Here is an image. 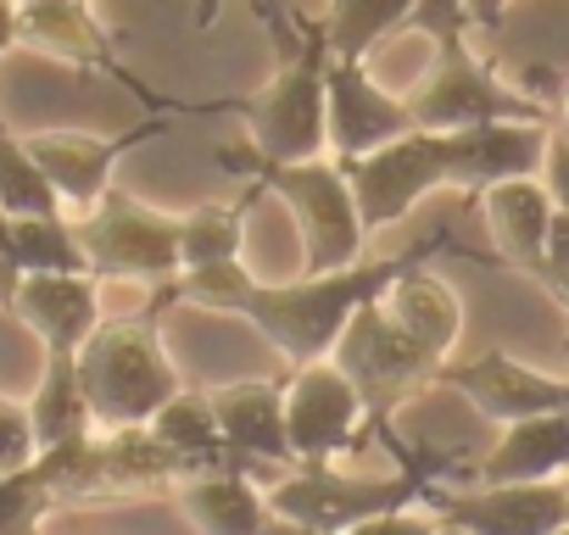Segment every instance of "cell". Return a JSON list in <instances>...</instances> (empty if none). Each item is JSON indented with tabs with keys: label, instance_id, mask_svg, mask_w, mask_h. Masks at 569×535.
Listing matches in <instances>:
<instances>
[{
	"label": "cell",
	"instance_id": "cell-1",
	"mask_svg": "<svg viewBox=\"0 0 569 535\" xmlns=\"http://www.w3.org/2000/svg\"><path fill=\"white\" fill-rule=\"evenodd\" d=\"M430 251H402V256H363L352 268H336V274H302L291 285H268L257 280L251 268L240 262H218V268H190L179 274L173 296L207 307V313H229V319H246L273 352L291 357V369L302 363H325L347 324L391 285L402 280L413 262H425Z\"/></svg>",
	"mask_w": 569,
	"mask_h": 535
},
{
	"label": "cell",
	"instance_id": "cell-2",
	"mask_svg": "<svg viewBox=\"0 0 569 535\" xmlns=\"http://www.w3.org/2000/svg\"><path fill=\"white\" fill-rule=\"evenodd\" d=\"M279 40V68L257 101H246V145L257 162H313L330 157V101H325V73H330V46L319 23L308 18H273Z\"/></svg>",
	"mask_w": 569,
	"mask_h": 535
},
{
	"label": "cell",
	"instance_id": "cell-3",
	"mask_svg": "<svg viewBox=\"0 0 569 535\" xmlns=\"http://www.w3.org/2000/svg\"><path fill=\"white\" fill-rule=\"evenodd\" d=\"M218 162L246 179L251 190H273L284 206H291L297 229H302V256H308V274H336V268H352L363 262V245H369V229H363V212H358V195H352V179L336 157H313V162H257L246 134L234 145L218 151Z\"/></svg>",
	"mask_w": 569,
	"mask_h": 535
},
{
	"label": "cell",
	"instance_id": "cell-4",
	"mask_svg": "<svg viewBox=\"0 0 569 535\" xmlns=\"http://www.w3.org/2000/svg\"><path fill=\"white\" fill-rule=\"evenodd\" d=\"M40 485L51 491L57 507H96V502H129V496H157V491H179L190 480V468L146 430V424H123V430H84L73 441H57L34 457Z\"/></svg>",
	"mask_w": 569,
	"mask_h": 535
},
{
	"label": "cell",
	"instance_id": "cell-5",
	"mask_svg": "<svg viewBox=\"0 0 569 535\" xmlns=\"http://www.w3.org/2000/svg\"><path fill=\"white\" fill-rule=\"evenodd\" d=\"M79 380L96 430L151 424L184 391L173 357L162 352L157 319H101V330L79 346Z\"/></svg>",
	"mask_w": 569,
	"mask_h": 535
},
{
	"label": "cell",
	"instance_id": "cell-6",
	"mask_svg": "<svg viewBox=\"0 0 569 535\" xmlns=\"http://www.w3.org/2000/svg\"><path fill=\"white\" fill-rule=\"evenodd\" d=\"M397 457H402V474H391V480H352L336 463H297V468H284L279 480L262 485L268 513L341 535V529H352L375 513L413 507V502H425V485L436 480L441 457H413V452H397Z\"/></svg>",
	"mask_w": 569,
	"mask_h": 535
},
{
	"label": "cell",
	"instance_id": "cell-7",
	"mask_svg": "<svg viewBox=\"0 0 569 535\" xmlns=\"http://www.w3.org/2000/svg\"><path fill=\"white\" fill-rule=\"evenodd\" d=\"M79 229V245H84V262L90 274L107 285V280H129V285H151V291H168L179 285L184 262H179V218L129 195V190H107L84 218H73Z\"/></svg>",
	"mask_w": 569,
	"mask_h": 535
},
{
	"label": "cell",
	"instance_id": "cell-8",
	"mask_svg": "<svg viewBox=\"0 0 569 535\" xmlns=\"http://www.w3.org/2000/svg\"><path fill=\"white\" fill-rule=\"evenodd\" d=\"M402 101H408V118L419 134H452V129H475V123H497V118L547 123V107L536 95L502 84L497 68L469 51V40L436 46V68Z\"/></svg>",
	"mask_w": 569,
	"mask_h": 535
},
{
	"label": "cell",
	"instance_id": "cell-9",
	"mask_svg": "<svg viewBox=\"0 0 569 535\" xmlns=\"http://www.w3.org/2000/svg\"><path fill=\"white\" fill-rule=\"evenodd\" d=\"M330 363L358 385V396H363V407H369L375 424H386L391 407H397L408 391L436 385V369H441L430 352H419V346L386 319L380 296L347 324V335H341V346L330 352Z\"/></svg>",
	"mask_w": 569,
	"mask_h": 535
},
{
	"label": "cell",
	"instance_id": "cell-10",
	"mask_svg": "<svg viewBox=\"0 0 569 535\" xmlns=\"http://www.w3.org/2000/svg\"><path fill=\"white\" fill-rule=\"evenodd\" d=\"M425 507L463 535H552L569 524V480H519V485H425Z\"/></svg>",
	"mask_w": 569,
	"mask_h": 535
},
{
	"label": "cell",
	"instance_id": "cell-11",
	"mask_svg": "<svg viewBox=\"0 0 569 535\" xmlns=\"http://www.w3.org/2000/svg\"><path fill=\"white\" fill-rule=\"evenodd\" d=\"M363 418H369V407H363L358 385L330 357L302 363L284 380V435H291L297 463H336L358 441Z\"/></svg>",
	"mask_w": 569,
	"mask_h": 535
},
{
	"label": "cell",
	"instance_id": "cell-12",
	"mask_svg": "<svg viewBox=\"0 0 569 535\" xmlns=\"http://www.w3.org/2000/svg\"><path fill=\"white\" fill-rule=\"evenodd\" d=\"M347 179H352V195H358V212H363V229H386V223H402L430 190H447V168H441V140L436 134H402L358 162H341Z\"/></svg>",
	"mask_w": 569,
	"mask_h": 535
},
{
	"label": "cell",
	"instance_id": "cell-13",
	"mask_svg": "<svg viewBox=\"0 0 569 535\" xmlns=\"http://www.w3.org/2000/svg\"><path fill=\"white\" fill-rule=\"evenodd\" d=\"M436 140H441L447 190H463V195H475V201H480L491 184H508V179H541L552 123L497 118V123L452 129V134H436Z\"/></svg>",
	"mask_w": 569,
	"mask_h": 535
},
{
	"label": "cell",
	"instance_id": "cell-14",
	"mask_svg": "<svg viewBox=\"0 0 569 535\" xmlns=\"http://www.w3.org/2000/svg\"><path fill=\"white\" fill-rule=\"evenodd\" d=\"M168 118H173V112H151L146 123H134V129H123V134H112V140H101V134H29V157H34L40 173L51 179L62 212H68V218H84V212L112 190L118 157L134 151L146 134H157Z\"/></svg>",
	"mask_w": 569,
	"mask_h": 535
},
{
	"label": "cell",
	"instance_id": "cell-15",
	"mask_svg": "<svg viewBox=\"0 0 569 535\" xmlns=\"http://www.w3.org/2000/svg\"><path fill=\"white\" fill-rule=\"evenodd\" d=\"M436 385L463 391L486 418L497 424H519V418H541V413H563L569 407V380H552L541 369L513 363L508 352H480V357H447L436 369Z\"/></svg>",
	"mask_w": 569,
	"mask_h": 535
},
{
	"label": "cell",
	"instance_id": "cell-16",
	"mask_svg": "<svg viewBox=\"0 0 569 535\" xmlns=\"http://www.w3.org/2000/svg\"><path fill=\"white\" fill-rule=\"evenodd\" d=\"M325 101H330V157L336 162H358V157L413 134L408 101L391 95L380 79H369L363 62H336L330 57Z\"/></svg>",
	"mask_w": 569,
	"mask_h": 535
},
{
	"label": "cell",
	"instance_id": "cell-17",
	"mask_svg": "<svg viewBox=\"0 0 569 535\" xmlns=\"http://www.w3.org/2000/svg\"><path fill=\"white\" fill-rule=\"evenodd\" d=\"M229 468L251 474V468H297L291 457V435H284V385L268 380H234L223 391L207 396Z\"/></svg>",
	"mask_w": 569,
	"mask_h": 535
},
{
	"label": "cell",
	"instance_id": "cell-18",
	"mask_svg": "<svg viewBox=\"0 0 569 535\" xmlns=\"http://www.w3.org/2000/svg\"><path fill=\"white\" fill-rule=\"evenodd\" d=\"M18 34L23 46L57 57V62H73V68H101L123 84H134L123 73V62L112 57V34L101 29V18L90 12V0H18ZM140 90V84H134ZM140 101H151L157 112H190L179 101H157L151 90H140Z\"/></svg>",
	"mask_w": 569,
	"mask_h": 535
},
{
	"label": "cell",
	"instance_id": "cell-19",
	"mask_svg": "<svg viewBox=\"0 0 569 535\" xmlns=\"http://www.w3.org/2000/svg\"><path fill=\"white\" fill-rule=\"evenodd\" d=\"M12 319H23L46 352H79L101 330V280L96 274H29Z\"/></svg>",
	"mask_w": 569,
	"mask_h": 535
},
{
	"label": "cell",
	"instance_id": "cell-20",
	"mask_svg": "<svg viewBox=\"0 0 569 535\" xmlns=\"http://www.w3.org/2000/svg\"><path fill=\"white\" fill-rule=\"evenodd\" d=\"M475 485H519V480H563L569 474V407L502 424L497 446L463 468Z\"/></svg>",
	"mask_w": 569,
	"mask_h": 535
},
{
	"label": "cell",
	"instance_id": "cell-21",
	"mask_svg": "<svg viewBox=\"0 0 569 535\" xmlns=\"http://www.w3.org/2000/svg\"><path fill=\"white\" fill-rule=\"evenodd\" d=\"M380 307H386V319H391L419 352H430L436 363L452 357V346H458V335H463V302H458V291H452L441 274H430V268L413 262L402 280H391V285L380 291Z\"/></svg>",
	"mask_w": 569,
	"mask_h": 535
},
{
	"label": "cell",
	"instance_id": "cell-22",
	"mask_svg": "<svg viewBox=\"0 0 569 535\" xmlns=\"http://www.w3.org/2000/svg\"><path fill=\"white\" fill-rule=\"evenodd\" d=\"M480 212H486V229L497 240V251L525 268V274L541 285V268H547V229H552V195L541 179H508V184H491L480 195Z\"/></svg>",
	"mask_w": 569,
	"mask_h": 535
},
{
	"label": "cell",
	"instance_id": "cell-23",
	"mask_svg": "<svg viewBox=\"0 0 569 535\" xmlns=\"http://www.w3.org/2000/svg\"><path fill=\"white\" fill-rule=\"evenodd\" d=\"M173 496H179L184 518H190L201 535H262V529L273 524L262 485H251V474H234V468L190 474Z\"/></svg>",
	"mask_w": 569,
	"mask_h": 535
},
{
	"label": "cell",
	"instance_id": "cell-24",
	"mask_svg": "<svg viewBox=\"0 0 569 535\" xmlns=\"http://www.w3.org/2000/svg\"><path fill=\"white\" fill-rule=\"evenodd\" d=\"M419 0H325L319 34L336 62H369V51L402 29H413Z\"/></svg>",
	"mask_w": 569,
	"mask_h": 535
},
{
	"label": "cell",
	"instance_id": "cell-25",
	"mask_svg": "<svg viewBox=\"0 0 569 535\" xmlns=\"http://www.w3.org/2000/svg\"><path fill=\"white\" fill-rule=\"evenodd\" d=\"M29 418H34L40 452L96 430V413H90V396H84V380H79V352H46V374L29 396Z\"/></svg>",
	"mask_w": 569,
	"mask_h": 535
},
{
	"label": "cell",
	"instance_id": "cell-26",
	"mask_svg": "<svg viewBox=\"0 0 569 535\" xmlns=\"http://www.w3.org/2000/svg\"><path fill=\"white\" fill-rule=\"evenodd\" d=\"M190 474H218L229 468V452H223V435H218V418H212V402L196 396V391H179L151 424H146Z\"/></svg>",
	"mask_w": 569,
	"mask_h": 535
},
{
	"label": "cell",
	"instance_id": "cell-27",
	"mask_svg": "<svg viewBox=\"0 0 569 535\" xmlns=\"http://www.w3.org/2000/svg\"><path fill=\"white\" fill-rule=\"evenodd\" d=\"M7 229H12V251H18L23 280H29V274H90L84 245H79V229H73L68 212L7 218Z\"/></svg>",
	"mask_w": 569,
	"mask_h": 535
},
{
	"label": "cell",
	"instance_id": "cell-28",
	"mask_svg": "<svg viewBox=\"0 0 569 535\" xmlns=\"http://www.w3.org/2000/svg\"><path fill=\"white\" fill-rule=\"evenodd\" d=\"M240 218L246 212L223 206V201H207V206L179 218V262H184V274H190V268L240 262V245H246V223Z\"/></svg>",
	"mask_w": 569,
	"mask_h": 535
},
{
	"label": "cell",
	"instance_id": "cell-29",
	"mask_svg": "<svg viewBox=\"0 0 569 535\" xmlns=\"http://www.w3.org/2000/svg\"><path fill=\"white\" fill-rule=\"evenodd\" d=\"M0 212L7 218H46V212H62L51 179L40 173V162L29 157V140H18L0 118Z\"/></svg>",
	"mask_w": 569,
	"mask_h": 535
},
{
	"label": "cell",
	"instance_id": "cell-30",
	"mask_svg": "<svg viewBox=\"0 0 569 535\" xmlns=\"http://www.w3.org/2000/svg\"><path fill=\"white\" fill-rule=\"evenodd\" d=\"M57 513L51 491L40 485L34 468L0 474V535H40V524Z\"/></svg>",
	"mask_w": 569,
	"mask_h": 535
},
{
	"label": "cell",
	"instance_id": "cell-31",
	"mask_svg": "<svg viewBox=\"0 0 569 535\" xmlns=\"http://www.w3.org/2000/svg\"><path fill=\"white\" fill-rule=\"evenodd\" d=\"M34 457H40V441H34L29 402L0 396V474H23V468H34Z\"/></svg>",
	"mask_w": 569,
	"mask_h": 535
},
{
	"label": "cell",
	"instance_id": "cell-32",
	"mask_svg": "<svg viewBox=\"0 0 569 535\" xmlns=\"http://www.w3.org/2000/svg\"><path fill=\"white\" fill-rule=\"evenodd\" d=\"M436 529H441V518H436L425 502H413V507L375 513V518H363V524H352V529H341V535H436Z\"/></svg>",
	"mask_w": 569,
	"mask_h": 535
},
{
	"label": "cell",
	"instance_id": "cell-33",
	"mask_svg": "<svg viewBox=\"0 0 569 535\" xmlns=\"http://www.w3.org/2000/svg\"><path fill=\"white\" fill-rule=\"evenodd\" d=\"M541 285L552 296L569 291V212H552V229H547V268H541Z\"/></svg>",
	"mask_w": 569,
	"mask_h": 535
},
{
	"label": "cell",
	"instance_id": "cell-34",
	"mask_svg": "<svg viewBox=\"0 0 569 535\" xmlns=\"http://www.w3.org/2000/svg\"><path fill=\"white\" fill-rule=\"evenodd\" d=\"M541 184H547V195H552V206H558V212H569V134H558V129H552V140H547V162H541Z\"/></svg>",
	"mask_w": 569,
	"mask_h": 535
},
{
	"label": "cell",
	"instance_id": "cell-35",
	"mask_svg": "<svg viewBox=\"0 0 569 535\" xmlns=\"http://www.w3.org/2000/svg\"><path fill=\"white\" fill-rule=\"evenodd\" d=\"M23 291V268H18V251H12V229H7V212H0V313H12Z\"/></svg>",
	"mask_w": 569,
	"mask_h": 535
},
{
	"label": "cell",
	"instance_id": "cell-36",
	"mask_svg": "<svg viewBox=\"0 0 569 535\" xmlns=\"http://www.w3.org/2000/svg\"><path fill=\"white\" fill-rule=\"evenodd\" d=\"M513 0H463V12H469V34H497L502 18H508Z\"/></svg>",
	"mask_w": 569,
	"mask_h": 535
},
{
	"label": "cell",
	"instance_id": "cell-37",
	"mask_svg": "<svg viewBox=\"0 0 569 535\" xmlns=\"http://www.w3.org/2000/svg\"><path fill=\"white\" fill-rule=\"evenodd\" d=\"M12 46H23V34H18V0H0V57H7Z\"/></svg>",
	"mask_w": 569,
	"mask_h": 535
},
{
	"label": "cell",
	"instance_id": "cell-38",
	"mask_svg": "<svg viewBox=\"0 0 569 535\" xmlns=\"http://www.w3.org/2000/svg\"><path fill=\"white\" fill-rule=\"evenodd\" d=\"M262 535H330V529H313V524H297V518H273Z\"/></svg>",
	"mask_w": 569,
	"mask_h": 535
},
{
	"label": "cell",
	"instance_id": "cell-39",
	"mask_svg": "<svg viewBox=\"0 0 569 535\" xmlns=\"http://www.w3.org/2000/svg\"><path fill=\"white\" fill-rule=\"evenodd\" d=\"M218 7H223V0H196V29H212L218 23Z\"/></svg>",
	"mask_w": 569,
	"mask_h": 535
},
{
	"label": "cell",
	"instance_id": "cell-40",
	"mask_svg": "<svg viewBox=\"0 0 569 535\" xmlns=\"http://www.w3.org/2000/svg\"><path fill=\"white\" fill-rule=\"evenodd\" d=\"M552 107H558V123H552V129H558V134H569V79H563V90H558V101H552Z\"/></svg>",
	"mask_w": 569,
	"mask_h": 535
},
{
	"label": "cell",
	"instance_id": "cell-41",
	"mask_svg": "<svg viewBox=\"0 0 569 535\" xmlns=\"http://www.w3.org/2000/svg\"><path fill=\"white\" fill-rule=\"evenodd\" d=\"M436 535H463V529H458V524H441V529H436Z\"/></svg>",
	"mask_w": 569,
	"mask_h": 535
},
{
	"label": "cell",
	"instance_id": "cell-42",
	"mask_svg": "<svg viewBox=\"0 0 569 535\" xmlns=\"http://www.w3.org/2000/svg\"><path fill=\"white\" fill-rule=\"evenodd\" d=\"M552 535H569V524H563V529H552Z\"/></svg>",
	"mask_w": 569,
	"mask_h": 535
},
{
	"label": "cell",
	"instance_id": "cell-43",
	"mask_svg": "<svg viewBox=\"0 0 569 535\" xmlns=\"http://www.w3.org/2000/svg\"><path fill=\"white\" fill-rule=\"evenodd\" d=\"M558 302H563V307H569V291H563V296H558Z\"/></svg>",
	"mask_w": 569,
	"mask_h": 535
},
{
	"label": "cell",
	"instance_id": "cell-44",
	"mask_svg": "<svg viewBox=\"0 0 569 535\" xmlns=\"http://www.w3.org/2000/svg\"><path fill=\"white\" fill-rule=\"evenodd\" d=\"M563 480H569V474H563Z\"/></svg>",
	"mask_w": 569,
	"mask_h": 535
}]
</instances>
